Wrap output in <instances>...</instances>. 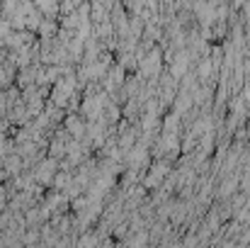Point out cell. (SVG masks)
Wrapping results in <instances>:
<instances>
[{
    "mask_svg": "<svg viewBox=\"0 0 250 248\" xmlns=\"http://www.w3.org/2000/svg\"><path fill=\"white\" fill-rule=\"evenodd\" d=\"M34 5L46 20L61 17V0H34Z\"/></svg>",
    "mask_w": 250,
    "mask_h": 248,
    "instance_id": "obj_1",
    "label": "cell"
}]
</instances>
